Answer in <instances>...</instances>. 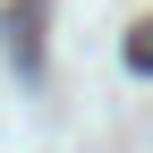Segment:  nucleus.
<instances>
[{
	"label": "nucleus",
	"instance_id": "nucleus-1",
	"mask_svg": "<svg viewBox=\"0 0 153 153\" xmlns=\"http://www.w3.org/2000/svg\"><path fill=\"white\" fill-rule=\"evenodd\" d=\"M34 17H43V0L9 9V60H17V76H34V68H43V34H34Z\"/></svg>",
	"mask_w": 153,
	"mask_h": 153
},
{
	"label": "nucleus",
	"instance_id": "nucleus-2",
	"mask_svg": "<svg viewBox=\"0 0 153 153\" xmlns=\"http://www.w3.org/2000/svg\"><path fill=\"white\" fill-rule=\"evenodd\" d=\"M128 68H136V76H153V17L128 34Z\"/></svg>",
	"mask_w": 153,
	"mask_h": 153
}]
</instances>
